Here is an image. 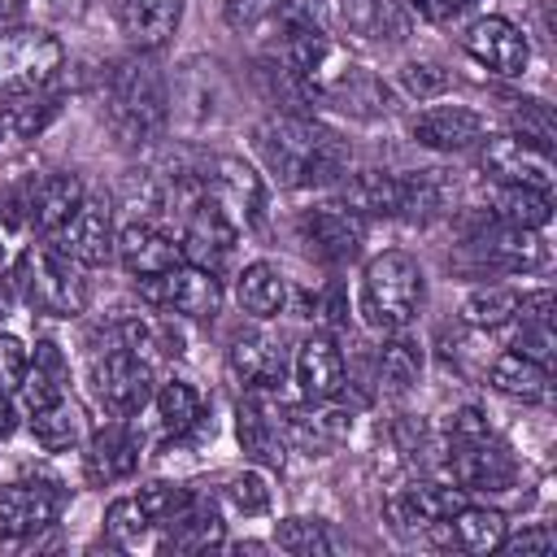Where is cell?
<instances>
[{"mask_svg": "<svg viewBox=\"0 0 557 557\" xmlns=\"http://www.w3.org/2000/svg\"><path fill=\"white\" fill-rule=\"evenodd\" d=\"M252 144H257L265 170L283 187H322V183H335L348 165L344 139L300 113H274V117L257 122Z\"/></svg>", "mask_w": 557, "mask_h": 557, "instance_id": "1", "label": "cell"}, {"mask_svg": "<svg viewBox=\"0 0 557 557\" xmlns=\"http://www.w3.org/2000/svg\"><path fill=\"white\" fill-rule=\"evenodd\" d=\"M274 544L283 553H292V557H322V553H331V540H326L322 522H313V518H283L274 527Z\"/></svg>", "mask_w": 557, "mask_h": 557, "instance_id": "41", "label": "cell"}, {"mask_svg": "<svg viewBox=\"0 0 557 557\" xmlns=\"http://www.w3.org/2000/svg\"><path fill=\"white\" fill-rule=\"evenodd\" d=\"M348 22L357 35H370L379 44H400L409 35V9L405 0H352Z\"/></svg>", "mask_w": 557, "mask_h": 557, "instance_id": "34", "label": "cell"}, {"mask_svg": "<svg viewBox=\"0 0 557 557\" xmlns=\"http://www.w3.org/2000/svg\"><path fill=\"white\" fill-rule=\"evenodd\" d=\"M113 252H117V261L126 265V274H135V278H144V274H161V270H170V265L183 261L178 239H174L170 231H161L157 222H148V218L122 226Z\"/></svg>", "mask_w": 557, "mask_h": 557, "instance_id": "18", "label": "cell"}, {"mask_svg": "<svg viewBox=\"0 0 557 557\" xmlns=\"http://www.w3.org/2000/svg\"><path fill=\"white\" fill-rule=\"evenodd\" d=\"M296 235L300 244L318 257V261H352L366 244V218L357 209H348L344 200L339 205H313L296 218Z\"/></svg>", "mask_w": 557, "mask_h": 557, "instance_id": "10", "label": "cell"}, {"mask_svg": "<svg viewBox=\"0 0 557 557\" xmlns=\"http://www.w3.org/2000/svg\"><path fill=\"white\" fill-rule=\"evenodd\" d=\"M139 466V431L126 422H113L87 440L83 470L91 483H117Z\"/></svg>", "mask_w": 557, "mask_h": 557, "instance_id": "21", "label": "cell"}, {"mask_svg": "<svg viewBox=\"0 0 557 557\" xmlns=\"http://www.w3.org/2000/svg\"><path fill=\"white\" fill-rule=\"evenodd\" d=\"M52 244L65 257H74L78 265H104L113 257V244H117V235H113V209L104 200H96V196H83V205L52 235Z\"/></svg>", "mask_w": 557, "mask_h": 557, "instance_id": "11", "label": "cell"}, {"mask_svg": "<svg viewBox=\"0 0 557 557\" xmlns=\"http://www.w3.org/2000/svg\"><path fill=\"white\" fill-rule=\"evenodd\" d=\"M413 139L435 152H466L483 139V117L461 104H440L413 117Z\"/></svg>", "mask_w": 557, "mask_h": 557, "instance_id": "20", "label": "cell"}, {"mask_svg": "<svg viewBox=\"0 0 557 557\" xmlns=\"http://www.w3.org/2000/svg\"><path fill=\"white\" fill-rule=\"evenodd\" d=\"M148 513H144V505L135 500V496H126V500H113L109 505V513H104V531H109V540L113 544H122V548H135L144 535H148Z\"/></svg>", "mask_w": 557, "mask_h": 557, "instance_id": "42", "label": "cell"}, {"mask_svg": "<svg viewBox=\"0 0 557 557\" xmlns=\"http://www.w3.org/2000/svg\"><path fill=\"white\" fill-rule=\"evenodd\" d=\"M30 435H35V444L48 448V453L74 448V444L83 440V413H78V405H70V400L61 396V400H52V405H44V409H30Z\"/></svg>", "mask_w": 557, "mask_h": 557, "instance_id": "35", "label": "cell"}, {"mask_svg": "<svg viewBox=\"0 0 557 557\" xmlns=\"http://www.w3.org/2000/svg\"><path fill=\"white\" fill-rule=\"evenodd\" d=\"M157 413H161V426H165V431H174V435L196 431V426H200V418H205L196 387H191V383H178V379H174V383H165V387L157 392Z\"/></svg>", "mask_w": 557, "mask_h": 557, "instance_id": "38", "label": "cell"}, {"mask_svg": "<svg viewBox=\"0 0 557 557\" xmlns=\"http://www.w3.org/2000/svg\"><path fill=\"white\" fill-rule=\"evenodd\" d=\"M448 474L453 483L461 487H483V492H505L513 483V461L500 444H487V435H474V440H453V453H448Z\"/></svg>", "mask_w": 557, "mask_h": 557, "instance_id": "16", "label": "cell"}, {"mask_svg": "<svg viewBox=\"0 0 557 557\" xmlns=\"http://www.w3.org/2000/svg\"><path fill=\"white\" fill-rule=\"evenodd\" d=\"M466 52H470L479 65H487L492 74H505V78L522 74V70H527V57H531L527 35H522L513 22H505V17H479V22L466 30Z\"/></svg>", "mask_w": 557, "mask_h": 557, "instance_id": "17", "label": "cell"}, {"mask_svg": "<svg viewBox=\"0 0 557 557\" xmlns=\"http://www.w3.org/2000/svg\"><path fill=\"white\" fill-rule=\"evenodd\" d=\"M418 374H422V348L409 339V335H392L387 344H383V352H379V387L387 392V396H405L413 383H418Z\"/></svg>", "mask_w": 557, "mask_h": 557, "instance_id": "36", "label": "cell"}, {"mask_svg": "<svg viewBox=\"0 0 557 557\" xmlns=\"http://www.w3.org/2000/svg\"><path fill=\"white\" fill-rule=\"evenodd\" d=\"M487 383L518 400H544L548 396V370L522 352H500L487 370Z\"/></svg>", "mask_w": 557, "mask_h": 557, "instance_id": "33", "label": "cell"}, {"mask_svg": "<svg viewBox=\"0 0 557 557\" xmlns=\"http://www.w3.org/2000/svg\"><path fill=\"white\" fill-rule=\"evenodd\" d=\"M513 313H518V292H509V287H474L461 305V322L483 326V331L505 326Z\"/></svg>", "mask_w": 557, "mask_h": 557, "instance_id": "39", "label": "cell"}, {"mask_svg": "<svg viewBox=\"0 0 557 557\" xmlns=\"http://www.w3.org/2000/svg\"><path fill=\"white\" fill-rule=\"evenodd\" d=\"M139 292L157 309H170V313H183V318H196V322H205L222 309V278L213 270L191 265V261H178L161 274H144Z\"/></svg>", "mask_w": 557, "mask_h": 557, "instance_id": "6", "label": "cell"}, {"mask_svg": "<svg viewBox=\"0 0 557 557\" xmlns=\"http://www.w3.org/2000/svg\"><path fill=\"white\" fill-rule=\"evenodd\" d=\"M553 548H557V535L548 527H527V531L500 540V553H509V557H548Z\"/></svg>", "mask_w": 557, "mask_h": 557, "instance_id": "48", "label": "cell"}, {"mask_svg": "<svg viewBox=\"0 0 557 557\" xmlns=\"http://www.w3.org/2000/svg\"><path fill=\"white\" fill-rule=\"evenodd\" d=\"M348 426H352V413L339 409V405H331V400H305V405H287L283 409V435H287V444L305 448L309 457H322L335 444H344Z\"/></svg>", "mask_w": 557, "mask_h": 557, "instance_id": "14", "label": "cell"}, {"mask_svg": "<svg viewBox=\"0 0 557 557\" xmlns=\"http://www.w3.org/2000/svg\"><path fill=\"white\" fill-rule=\"evenodd\" d=\"M400 87H405L413 100H431V96H440V91L448 87V70L435 65V61H409V65L400 70Z\"/></svg>", "mask_w": 557, "mask_h": 557, "instance_id": "45", "label": "cell"}, {"mask_svg": "<svg viewBox=\"0 0 557 557\" xmlns=\"http://www.w3.org/2000/svg\"><path fill=\"white\" fill-rule=\"evenodd\" d=\"M65 379H70V370H65L61 348L57 344H35V361L26 366V379H22L17 392H22L26 409H44V405L65 396Z\"/></svg>", "mask_w": 557, "mask_h": 557, "instance_id": "31", "label": "cell"}, {"mask_svg": "<svg viewBox=\"0 0 557 557\" xmlns=\"http://www.w3.org/2000/svg\"><path fill=\"white\" fill-rule=\"evenodd\" d=\"M222 535H226V527H222L218 505L191 492L187 509L161 527V548H174V553H205V548H218Z\"/></svg>", "mask_w": 557, "mask_h": 557, "instance_id": "23", "label": "cell"}, {"mask_svg": "<svg viewBox=\"0 0 557 557\" xmlns=\"http://www.w3.org/2000/svg\"><path fill=\"white\" fill-rule=\"evenodd\" d=\"M422 270L409 252H383L361 274V318L366 326L396 335L422 309Z\"/></svg>", "mask_w": 557, "mask_h": 557, "instance_id": "3", "label": "cell"}, {"mask_svg": "<svg viewBox=\"0 0 557 557\" xmlns=\"http://www.w3.org/2000/svg\"><path fill=\"white\" fill-rule=\"evenodd\" d=\"M26 366H30V357H26L22 339L0 335V392H17L26 379Z\"/></svg>", "mask_w": 557, "mask_h": 557, "instance_id": "49", "label": "cell"}, {"mask_svg": "<svg viewBox=\"0 0 557 557\" xmlns=\"http://www.w3.org/2000/svg\"><path fill=\"white\" fill-rule=\"evenodd\" d=\"M435 540L448 544V548H461V553H496L500 540H505V518L496 509H474V505H461L453 518L444 522H431Z\"/></svg>", "mask_w": 557, "mask_h": 557, "instance_id": "24", "label": "cell"}, {"mask_svg": "<svg viewBox=\"0 0 557 557\" xmlns=\"http://www.w3.org/2000/svg\"><path fill=\"white\" fill-rule=\"evenodd\" d=\"M500 104H505V113H509V122H513V135H522V139H531V144H553V135H557V122H553V113H548V104L544 100H527V96H500Z\"/></svg>", "mask_w": 557, "mask_h": 557, "instance_id": "40", "label": "cell"}, {"mask_svg": "<svg viewBox=\"0 0 557 557\" xmlns=\"http://www.w3.org/2000/svg\"><path fill=\"white\" fill-rule=\"evenodd\" d=\"M344 205L366 213H383V218H400V174H383V170H366L344 178Z\"/></svg>", "mask_w": 557, "mask_h": 557, "instance_id": "30", "label": "cell"}, {"mask_svg": "<svg viewBox=\"0 0 557 557\" xmlns=\"http://www.w3.org/2000/svg\"><path fill=\"white\" fill-rule=\"evenodd\" d=\"M466 248H470V252L479 257V265H487V270H540V265H548V244H544L535 231L509 226V222L470 235Z\"/></svg>", "mask_w": 557, "mask_h": 557, "instance_id": "15", "label": "cell"}, {"mask_svg": "<svg viewBox=\"0 0 557 557\" xmlns=\"http://www.w3.org/2000/svg\"><path fill=\"white\" fill-rule=\"evenodd\" d=\"M292 374L305 400H335L344 387V357L326 335H309L292 357Z\"/></svg>", "mask_w": 557, "mask_h": 557, "instance_id": "22", "label": "cell"}, {"mask_svg": "<svg viewBox=\"0 0 557 557\" xmlns=\"http://www.w3.org/2000/svg\"><path fill=\"white\" fill-rule=\"evenodd\" d=\"M13 431V405H9V392H0V440Z\"/></svg>", "mask_w": 557, "mask_h": 557, "instance_id": "55", "label": "cell"}, {"mask_svg": "<svg viewBox=\"0 0 557 557\" xmlns=\"http://www.w3.org/2000/svg\"><path fill=\"white\" fill-rule=\"evenodd\" d=\"M457 183L448 170H413L400 174V218H435L453 205Z\"/></svg>", "mask_w": 557, "mask_h": 557, "instance_id": "29", "label": "cell"}, {"mask_svg": "<svg viewBox=\"0 0 557 557\" xmlns=\"http://www.w3.org/2000/svg\"><path fill=\"white\" fill-rule=\"evenodd\" d=\"M553 348H557V335H553V322H522L518 339H513V352L548 366L553 361Z\"/></svg>", "mask_w": 557, "mask_h": 557, "instance_id": "46", "label": "cell"}, {"mask_svg": "<svg viewBox=\"0 0 557 557\" xmlns=\"http://www.w3.org/2000/svg\"><path fill=\"white\" fill-rule=\"evenodd\" d=\"M226 496H231V505H235V509H244V513H261V509L270 505V487H265V479H261L257 470L235 474V479H231V487H226Z\"/></svg>", "mask_w": 557, "mask_h": 557, "instance_id": "47", "label": "cell"}, {"mask_svg": "<svg viewBox=\"0 0 557 557\" xmlns=\"http://www.w3.org/2000/svg\"><path fill=\"white\" fill-rule=\"evenodd\" d=\"M91 383H96V400L113 418H131L152 400V366L135 348H122V344L96 357Z\"/></svg>", "mask_w": 557, "mask_h": 557, "instance_id": "8", "label": "cell"}, {"mask_svg": "<svg viewBox=\"0 0 557 557\" xmlns=\"http://www.w3.org/2000/svg\"><path fill=\"white\" fill-rule=\"evenodd\" d=\"M461 4H466V0H409V9H413V13H422L426 22H448Z\"/></svg>", "mask_w": 557, "mask_h": 557, "instance_id": "53", "label": "cell"}, {"mask_svg": "<svg viewBox=\"0 0 557 557\" xmlns=\"http://www.w3.org/2000/svg\"><path fill=\"white\" fill-rule=\"evenodd\" d=\"M274 17L283 26V35H300V30H331V0H278Z\"/></svg>", "mask_w": 557, "mask_h": 557, "instance_id": "43", "label": "cell"}, {"mask_svg": "<svg viewBox=\"0 0 557 557\" xmlns=\"http://www.w3.org/2000/svg\"><path fill=\"white\" fill-rule=\"evenodd\" d=\"M518 313H522V322H553V292L518 296Z\"/></svg>", "mask_w": 557, "mask_h": 557, "instance_id": "52", "label": "cell"}, {"mask_svg": "<svg viewBox=\"0 0 557 557\" xmlns=\"http://www.w3.org/2000/svg\"><path fill=\"white\" fill-rule=\"evenodd\" d=\"M61 61H65V52H61L57 35H48L39 26H0V91L4 96L44 91L57 78Z\"/></svg>", "mask_w": 557, "mask_h": 557, "instance_id": "5", "label": "cell"}, {"mask_svg": "<svg viewBox=\"0 0 557 557\" xmlns=\"http://www.w3.org/2000/svg\"><path fill=\"white\" fill-rule=\"evenodd\" d=\"M61 496L44 483H13L0 492V540H22L57 522Z\"/></svg>", "mask_w": 557, "mask_h": 557, "instance_id": "19", "label": "cell"}, {"mask_svg": "<svg viewBox=\"0 0 557 557\" xmlns=\"http://www.w3.org/2000/svg\"><path fill=\"white\" fill-rule=\"evenodd\" d=\"M226 366L244 387H278L292 357L287 344L270 331H239L226 348Z\"/></svg>", "mask_w": 557, "mask_h": 557, "instance_id": "13", "label": "cell"}, {"mask_svg": "<svg viewBox=\"0 0 557 557\" xmlns=\"http://www.w3.org/2000/svg\"><path fill=\"white\" fill-rule=\"evenodd\" d=\"M135 500L144 505V513H148V522H152V527H165L170 518H178V513L187 509L191 492H187V487H174V483H148Z\"/></svg>", "mask_w": 557, "mask_h": 557, "instance_id": "44", "label": "cell"}, {"mask_svg": "<svg viewBox=\"0 0 557 557\" xmlns=\"http://www.w3.org/2000/svg\"><path fill=\"white\" fill-rule=\"evenodd\" d=\"M83 265L74 257H65L57 244H35L22 265H17V283L30 309L48 313V318H74L87 305V283L78 274Z\"/></svg>", "mask_w": 557, "mask_h": 557, "instance_id": "4", "label": "cell"}, {"mask_svg": "<svg viewBox=\"0 0 557 557\" xmlns=\"http://www.w3.org/2000/svg\"><path fill=\"white\" fill-rule=\"evenodd\" d=\"M492 209H496L500 222H509V226H527V231H540V226L553 218L548 191H535V187H509V183H496V191H492Z\"/></svg>", "mask_w": 557, "mask_h": 557, "instance_id": "37", "label": "cell"}, {"mask_svg": "<svg viewBox=\"0 0 557 557\" xmlns=\"http://www.w3.org/2000/svg\"><path fill=\"white\" fill-rule=\"evenodd\" d=\"M479 170H483L492 183L535 187V191H548L553 178H557L548 148L522 139V135H496V139H483V148H479Z\"/></svg>", "mask_w": 557, "mask_h": 557, "instance_id": "9", "label": "cell"}, {"mask_svg": "<svg viewBox=\"0 0 557 557\" xmlns=\"http://www.w3.org/2000/svg\"><path fill=\"white\" fill-rule=\"evenodd\" d=\"M48 9H52L57 17H78V13L87 9V0H48Z\"/></svg>", "mask_w": 557, "mask_h": 557, "instance_id": "54", "label": "cell"}, {"mask_svg": "<svg viewBox=\"0 0 557 557\" xmlns=\"http://www.w3.org/2000/svg\"><path fill=\"white\" fill-rule=\"evenodd\" d=\"M235 296H239V309H244V313H252V318H274V313L283 309V300H287V283H283L278 265L252 261V265H244L239 283H235Z\"/></svg>", "mask_w": 557, "mask_h": 557, "instance_id": "32", "label": "cell"}, {"mask_svg": "<svg viewBox=\"0 0 557 557\" xmlns=\"http://www.w3.org/2000/svg\"><path fill=\"white\" fill-rule=\"evenodd\" d=\"M200 196H205L235 231H248V226L261 222L265 191H261V178L252 174V165H244L239 157H218V161L200 165Z\"/></svg>", "mask_w": 557, "mask_h": 557, "instance_id": "7", "label": "cell"}, {"mask_svg": "<svg viewBox=\"0 0 557 557\" xmlns=\"http://www.w3.org/2000/svg\"><path fill=\"white\" fill-rule=\"evenodd\" d=\"M235 431H239V444H244V453H248L252 461H261V466H283V457H287L283 405L270 400V387H252V392L239 400Z\"/></svg>", "mask_w": 557, "mask_h": 557, "instance_id": "12", "label": "cell"}, {"mask_svg": "<svg viewBox=\"0 0 557 557\" xmlns=\"http://www.w3.org/2000/svg\"><path fill=\"white\" fill-rule=\"evenodd\" d=\"M313 313H318V322H326V326H348V300H344V287L331 283V287L313 300Z\"/></svg>", "mask_w": 557, "mask_h": 557, "instance_id": "50", "label": "cell"}, {"mask_svg": "<svg viewBox=\"0 0 557 557\" xmlns=\"http://www.w3.org/2000/svg\"><path fill=\"white\" fill-rule=\"evenodd\" d=\"M83 183H78V174H44L30 191H26V213H30V222L44 231V235H57L65 222H70V213L83 205Z\"/></svg>", "mask_w": 557, "mask_h": 557, "instance_id": "25", "label": "cell"}, {"mask_svg": "<svg viewBox=\"0 0 557 557\" xmlns=\"http://www.w3.org/2000/svg\"><path fill=\"white\" fill-rule=\"evenodd\" d=\"M22 13V0H0V26H9Z\"/></svg>", "mask_w": 557, "mask_h": 557, "instance_id": "56", "label": "cell"}, {"mask_svg": "<svg viewBox=\"0 0 557 557\" xmlns=\"http://www.w3.org/2000/svg\"><path fill=\"white\" fill-rule=\"evenodd\" d=\"M270 9H274V0H222V13H226L231 26H252Z\"/></svg>", "mask_w": 557, "mask_h": 557, "instance_id": "51", "label": "cell"}, {"mask_svg": "<svg viewBox=\"0 0 557 557\" xmlns=\"http://www.w3.org/2000/svg\"><path fill=\"white\" fill-rule=\"evenodd\" d=\"M466 500V487H448V483H413L405 487L396 500H392V518L400 527H431V522H444L453 518Z\"/></svg>", "mask_w": 557, "mask_h": 557, "instance_id": "27", "label": "cell"}, {"mask_svg": "<svg viewBox=\"0 0 557 557\" xmlns=\"http://www.w3.org/2000/svg\"><path fill=\"white\" fill-rule=\"evenodd\" d=\"M52 117H57V100L44 96V91H30V96H4V100H0V157L26 148Z\"/></svg>", "mask_w": 557, "mask_h": 557, "instance_id": "26", "label": "cell"}, {"mask_svg": "<svg viewBox=\"0 0 557 557\" xmlns=\"http://www.w3.org/2000/svg\"><path fill=\"white\" fill-rule=\"evenodd\" d=\"M117 17L135 48H161L183 17V0H117Z\"/></svg>", "mask_w": 557, "mask_h": 557, "instance_id": "28", "label": "cell"}, {"mask_svg": "<svg viewBox=\"0 0 557 557\" xmlns=\"http://www.w3.org/2000/svg\"><path fill=\"white\" fill-rule=\"evenodd\" d=\"M165 83L152 61H117L104 87V122L122 148H148L165 131Z\"/></svg>", "mask_w": 557, "mask_h": 557, "instance_id": "2", "label": "cell"}]
</instances>
